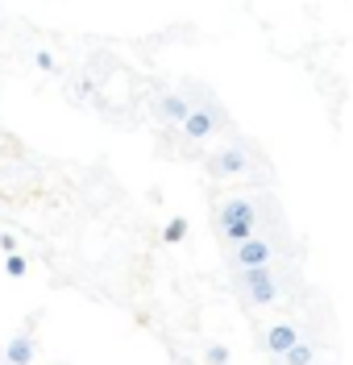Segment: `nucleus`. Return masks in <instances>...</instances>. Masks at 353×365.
Instances as JSON below:
<instances>
[{
  "mask_svg": "<svg viewBox=\"0 0 353 365\" xmlns=\"http://www.w3.org/2000/svg\"><path fill=\"white\" fill-rule=\"evenodd\" d=\"M237 287L254 299V303H279V299H282V291H279V282H275V270H270V266L237 270Z\"/></svg>",
  "mask_w": 353,
  "mask_h": 365,
  "instance_id": "f257e3e1",
  "label": "nucleus"
},
{
  "mask_svg": "<svg viewBox=\"0 0 353 365\" xmlns=\"http://www.w3.org/2000/svg\"><path fill=\"white\" fill-rule=\"evenodd\" d=\"M229 262H233V270H254V266H270V262H275V241H270V237H262V232H254L250 241L233 245Z\"/></svg>",
  "mask_w": 353,
  "mask_h": 365,
  "instance_id": "f03ea898",
  "label": "nucleus"
},
{
  "mask_svg": "<svg viewBox=\"0 0 353 365\" xmlns=\"http://www.w3.org/2000/svg\"><path fill=\"white\" fill-rule=\"evenodd\" d=\"M300 336H304V332H300L291 319H279V324H270V328L262 332V349H266L270 357H282V353H287L291 344L300 341Z\"/></svg>",
  "mask_w": 353,
  "mask_h": 365,
  "instance_id": "7ed1b4c3",
  "label": "nucleus"
},
{
  "mask_svg": "<svg viewBox=\"0 0 353 365\" xmlns=\"http://www.w3.org/2000/svg\"><path fill=\"white\" fill-rule=\"evenodd\" d=\"M208 170L216 175V179H233V175H245V170H250V154H245L241 145H229V150L212 154Z\"/></svg>",
  "mask_w": 353,
  "mask_h": 365,
  "instance_id": "20e7f679",
  "label": "nucleus"
},
{
  "mask_svg": "<svg viewBox=\"0 0 353 365\" xmlns=\"http://www.w3.org/2000/svg\"><path fill=\"white\" fill-rule=\"evenodd\" d=\"M179 125H183V133H188L191 141H208V137L216 133V113H212V108H188V116H183Z\"/></svg>",
  "mask_w": 353,
  "mask_h": 365,
  "instance_id": "39448f33",
  "label": "nucleus"
},
{
  "mask_svg": "<svg viewBox=\"0 0 353 365\" xmlns=\"http://www.w3.org/2000/svg\"><path fill=\"white\" fill-rule=\"evenodd\" d=\"M34 336H25V332H17V336H9V344H4V365H34Z\"/></svg>",
  "mask_w": 353,
  "mask_h": 365,
  "instance_id": "423d86ee",
  "label": "nucleus"
},
{
  "mask_svg": "<svg viewBox=\"0 0 353 365\" xmlns=\"http://www.w3.org/2000/svg\"><path fill=\"white\" fill-rule=\"evenodd\" d=\"M225 220H254V225H258V207L250 204V200H241V195H233V200L220 204V225H225Z\"/></svg>",
  "mask_w": 353,
  "mask_h": 365,
  "instance_id": "0eeeda50",
  "label": "nucleus"
},
{
  "mask_svg": "<svg viewBox=\"0 0 353 365\" xmlns=\"http://www.w3.org/2000/svg\"><path fill=\"white\" fill-rule=\"evenodd\" d=\"M254 232H258V225H254V220H225V225H220V241L241 245V241H250Z\"/></svg>",
  "mask_w": 353,
  "mask_h": 365,
  "instance_id": "6e6552de",
  "label": "nucleus"
},
{
  "mask_svg": "<svg viewBox=\"0 0 353 365\" xmlns=\"http://www.w3.org/2000/svg\"><path fill=\"white\" fill-rule=\"evenodd\" d=\"M154 104H158V113H163L166 120H183V116H188V108H191V100H183V96H175V91H166V96H158Z\"/></svg>",
  "mask_w": 353,
  "mask_h": 365,
  "instance_id": "1a4fd4ad",
  "label": "nucleus"
},
{
  "mask_svg": "<svg viewBox=\"0 0 353 365\" xmlns=\"http://www.w3.org/2000/svg\"><path fill=\"white\" fill-rule=\"evenodd\" d=\"M279 361H282V365H307V361H316V344L300 336V341H295V344H291V349L279 357Z\"/></svg>",
  "mask_w": 353,
  "mask_h": 365,
  "instance_id": "9d476101",
  "label": "nucleus"
},
{
  "mask_svg": "<svg viewBox=\"0 0 353 365\" xmlns=\"http://www.w3.org/2000/svg\"><path fill=\"white\" fill-rule=\"evenodd\" d=\"M183 237H188V220H183V216L166 220V228H163V241H166V245H179Z\"/></svg>",
  "mask_w": 353,
  "mask_h": 365,
  "instance_id": "9b49d317",
  "label": "nucleus"
},
{
  "mask_svg": "<svg viewBox=\"0 0 353 365\" xmlns=\"http://www.w3.org/2000/svg\"><path fill=\"white\" fill-rule=\"evenodd\" d=\"M25 270H29L25 253H9V257H4V274H9V278H25Z\"/></svg>",
  "mask_w": 353,
  "mask_h": 365,
  "instance_id": "f8f14e48",
  "label": "nucleus"
},
{
  "mask_svg": "<svg viewBox=\"0 0 353 365\" xmlns=\"http://www.w3.org/2000/svg\"><path fill=\"white\" fill-rule=\"evenodd\" d=\"M34 67L42 71V75H54V71H58V58H54L50 50H34Z\"/></svg>",
  "mask_w": 353,
  "mask_h": 365,
  "instance_id": "ddd939ff",
  "label": "nucleus"
},
{
  "mask_svg": "<svg viewBox=\"0 0 353 365\" xmlns=\"http://www.w3.org/2000/svg\"><path fill=\"white\" fill-rule=\"evenodd\" d=\"M204 361L208 365H229V349H225V344H208V349H204Z\"/></svg>",
  "mask_w": 353,
  "mask_h": 365,
  "instance_id": "4468645a",
  "label": "nucleus"
},
{
  "mask_svg": "<svg viewBox=\"0 0 353 365\" xmlns=\"http://www.w3.org/2000/svg\"><path fill=\"white\" fill-rule=\"evenodd\" d=\"M0 250H4V253H17V232H0Z\"/></svg>",
  "mask_w": 353,
  "mask_h": 365,
  "instance_id": "2eb2a0df",
  "label": "nucleus"
},
{
  "mask_svg": "<svg viewBox=\"0 0 353 365\" xmlns=\"http://www.w3.org/2000/svg\"><path fill=\"white\" fill-rule=\"evenodd\" d=\"M307 365H324V361H307Z\"/></svg>",
  "mask_w": 353,
  "mask_h": 365,
  "instance_id": "dca6fc26",
  "label": "nucleus"
},
{
  "mask_svg": "<svg viewBox=\"0 0 353 365\" xmlns=\"http://www.w3.org/2000/svg\"><path fill=\"white\" fill-rule=\"evenodd\" d=\"M275 365H282V361H279V357H275Z\"/></svg>",
  "mask_w": 353,
  "mask_h": 365,
  "instance_id": "f3484780",
  "label": "nucleus"
}]
</instances>
